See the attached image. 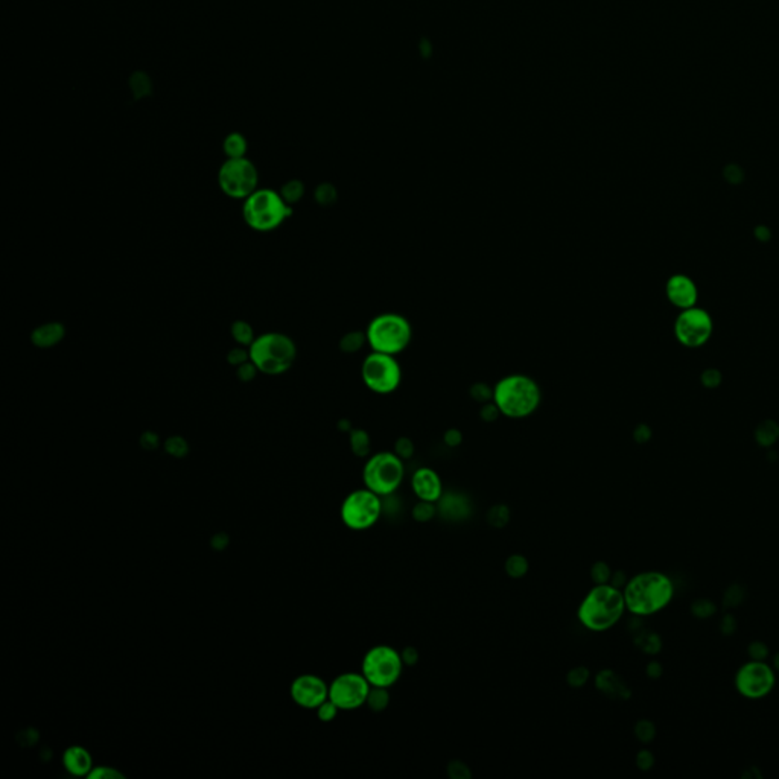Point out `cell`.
<instances>
[{"mask_svg": "<svg viewBox=\"0 0 779 779\" xmlns=\"http://www.w3.org/2000/svg\"><path fill=\"white\" fill-rule=\"evenodd\" d=\"M232 335L236 340V342L239 344H244V346H250L252 342L254 341V335H253V329L248 323L245 321H236L233 323L232 326Z\"/></svg>", "mask_w": 779, "mask_h": 779, "instance_id": "34", "label": "cell"}, {"mask_svg": "<svg viewBox=\"0 0 779 779\" xmlns=\"http://www.w3.org/2000/svg\"><path fill=\"white\" fill-rule=\"evenodd\" d=\"M63 766L73 776H87L93 769V758L87 749L73 744L63 753Z\"/></svg>", "mask_w": 779, "mask_h": 779, "instance_id": "18", "label": "cell"}, {"mask_svg": "<svg viewBox=\"0 0 779 779\" xmlns=\"http://www.w3.org/2000/svg\"><path fill=\"white\" fill-rule=\"evenodd\" d=\"M411 489L416 495L417 500L430 501L437 504L444 493L443 479L439 475L437 470L432 467H418L416 472L411 475L409 479Z\"/></svg>", "mask_w": 779, "mask_h": 779, "instance_id": "16", "label": "cell"}, {"mask_svg": "<svg viewBox=\"0 0 779 779\" xmlns=\"http://www.w3.org/2000/svg\"><path fill=\"white\" fill-rule=\"evenodd\" d=\"M400 656L405 667H414L417 665L418 661H421V655H418V650L416 647H405L400 652Z\"/></svg>", "mask_w": 779, "mask_h": 779, "instance_id": "44", "label": "cell"}, {"mask_svg": "<svg viewBox=\"0 0 779 779\" xmlns=\"http://www.w3.org/2000/svg\"><path fill=\"white\" fill-rule=\"evenodd\" d=\"M361 378L365 387L376 395H390L402 382V367L396 356L372 350L363 361Z\"/></svg>", "mask_w": 779, "mask_h": 779, "instance_id": "10", "label": "cell"}, {"mask_svg": "<svg viewBox=\"0 0 779 779\" xmlns=\"http://www.w3.org/2000/svg\"><path fill=\"white\" fill-rule=\"evenodd\" d=\"M370 690L372 685L363 673L347 671L338 674L329 683V699L340 708V711H356L365 706Z\"/></svg>", "mask_w": 779, "mask_h": 779, "instance_id": "13", "label": "cell"}, {"mask_svg": "<svg viewBox=\"0 0 779 779\" xmlns=\"http://www.w3.org/2000/svg\"><path fill=\"white\" fill-rule=\"evenodd\" d=\"M778 437H779V428L772 422H766L764 425H761L755 432L757 442L761 444V446H767V448L772 446V444L778 440Z\"/></svg>", "mask_w": 779, "mask_h": 779, "instance_id": "30", "label": "cell"}, {"mask_svg": "<svg viewBox=\"0 0 779 779\" xmlns=\"http://www.w3.org/2000/svg\"><path fill=\"white\" fill-rule=\"evenodd\" d=\"M612 574L613 571L611 568V565L604 560H598L590 567V580H592L594 585L611 583Z\"/></svg>", "mask_w": 779, "mask_h": 779, "instance_id": "29", "label": "cell"}, {"mask_svg": "<svg viewBox=\"0 0 779 779\" xmlns=\"http://www.w3.org/2000/svg\"><path fill=\"white\" fill-rule=\"evenodd\" d=\"M316 717H319V720L323 723H330L337 718L338 713H340V708L333 704L330 699L324 700L323 704L315 709Z\"/></svg>", "mask_w": 779, "mask_h": 779, "instance_id": "37", "label": "cell"}, {"mask_svg": "<svg viewBox=\"0 0 779 779\" xmlns=\"http://www.w3.org/2000/svg\"><path fill=\"white\" fill-rule=\"evenodd\" d=\"M363 344H367L365 332H364V333L350 332V333H346L344 338L341 340V349L344 350V352H347V354L356 352V350L361 349Z\"/></svg>", "mask_w": 779, "mask_h": 779, "instance_id": "36", "label": "cell"}, {"mask_svg": "<svg viewBox=\"0 0 779 779\" xmlns=\"http://www.w3.org/2000/svg\"><path fill=\"white\" fill-rule=\"evenodd\" d=\"M439 513L449 520H461L466 519L470 515V501L461 493H452L444 492L440 501L437 502Z\"/></svg>", "mask_w": 779, "mask_h": 779, "instance_id": "19", "label": "cell"}, {"mask_svg": "<svg viewBox=\"0 0 779 779\" xmlns=\"http://www.w3.org/2000/svg\"><path fill=\"white\" fill-rule=\"evenodd\" d=\"M492 402L501 416L525 418L533 416L541 407L542 388L532 376L511 373L495 384Z\"/></svg>", "mask_w": 779, "mask_h": 779, "instance_id": "3", "label": "cell"}, {"mask_svg": "<svg viewBox=\"0 0 779 779\" xmlns=\"http://www.w3.org/2000/svg\"><path fill=\"white\" fill-rule=\"evenodd\" d=\"M633 734H635V737L638 741H641L643 744H648L652 743L656 737V726L652 720H647V718H643V720H638L635 727H633Z\"/></svg>", "mask_w": 779, "mask_h": 779, "instance_id": "32", "label": "cell"}, {"mask_svg": "<svg viewBox=\"0 0 779 779\" xmlns=\"http://www.w3.org/2000/svg\"><path fill=\"white\" fill-rule=\"evenodd\" d=\"M646 673L650 679H659L664 673V667L657 661H650L646 667Z\"/></svg>", "mask_w": 779, "mask_h": 779, "instance_id": "47", "label": "cell"}, {"mask_svg": "<svg viewBox=\"0 0 779 779\" xmlns=\"http://www.w3.org/2000/svg\"><path fill=\"white\" fill-rule=\"evenodd\" d=\"M64 337V326L61 323H46L32 332V342L37 347L48 349L58 344Z\"/></svg>", "mask_w": 779, "mask_h": 779, "instance_id": "21", "label": "cell"}, {"mask_svg": "<svg viewBox=\"0 0 779 779\" xmlns=\"http://www.w3.org/2000/svg\"><path fill=\"white\" fill-rule=\"evenodd\" d=\"M405 478V463L395 451L374 452L367 457L363 467L364 487L379 495L381 498H390L395 495Z\"/></svg>", "mask_w": 779, "mask_h": 779, "instance_id": "7", "label": "cell"}, {"mask_svg": "<svg viewBox=\"0 0 779 779\" xmlns=\"http://www.w3.org/2000/svg\"><path fill=\"white\" fill-rule=\"evenodd\" d=\"M446 772L451 779H472V772H470L469 766L460 759L449 761Z\"/></svg>", "mask_w": 779, "mask_h": 779, "instance_id": "38", "label": "cell"}, {"mask_svg": "<svg viewBox=\"0 0 779 779\" xmlns=\"http://www.w3.org/2000/svg\"><path fill=\"white\" fill-rule=\"evenodd\" d=\"M350 448L358 457L372 456V439L364 430H354L350 432Z\"/></svg>", "mask_w": 779, "mask_h": 779, "instance_id": "24", "label": "cell"}, {"mask_svg": "<svg viewBox=\"0 0 779 779\" xmlns=\"http://www.w3.org/2000/svg\"><path fill=\"white\" fill-rule=\"evenodd\" d=\"M390 688H381V687H372L369 697H367L365 706H369L370 711L379 714L384 713L385 709L390 706Z\"/></svg>", "mask_w": 779, "mask_h": 779, "instance_id": "22", "label": "cell"}, {"mask_svg": "<svg viewBox=\"0 0 779 779\" xmlns=\"http://www.w3.org/2000/svg\"><path fill=\"white\" fill-rule=\"evenodd\" d=\"M676 337L687 347H699L708 341L713 332V321L704 310L688 307L676 320Z\"/></svg>", "mask_w": 779, "mask_h": 779, "instance_id": "14", "label": "cell"}, {"mask_svg": "<svg viewBox=\"0 0 779 779\" xmlns=\"http://www.w3.org/2000/svg\"><path fill=\"white\" fill-rule=\"evenodd\" d=\"M737 620H735V616L731 613H726L722 621H720V630L723 635H734L735 630H737Z\"/></svg>", "mask_w": 779, "mask_h": 779, "instance_id": "45", "label": "cell"}, {"mask_svg": "<svg viewBox=\"0 0 779 779\" xmlns=\"http://www.w3.org/2000/svg\"><path fill=\"white\" fill-rule=\"evenodd\" d=\"M443 440L449 448H457V446H460L461 442H463V435H461V432L458 430H453V428H452V430H448L446 432H444Z\"/></svg>", "mask_w": 779, "mask_h": 779, "instance_id": "46", "label": "cell"}, {"mask_svg": "<svg viewBox=\"0 0 779 779\" xmlns=\"http://www.w3.org/2000/svg\"><path fill=\"white\" fill-rule=\"evenodd\" d=\"M335 189L330 184H321L319 189L315 191V198L320 204H330L335 201Z\"/></svg>", "mask_w": 779, "mask_h": 779, "instance_id": "43", "label": "cell"}, {"mask_svg": "<svg viewBox=\"0 0 779 779\" xmlns=\"http://www.w3.org/2000/svg\"><path fill=\"white\" fill-rule=\"evenodd\" d=\"M504 569H506V574L510 578L519 580L527 576V572L530 569V562L524 554H511L507 558L506 563H504Z\"/></svg>", "mask_w": 779, "mask_h": 779, "instance_id": "23", "label": "cell"}, {"mask_svg": "<svg viewBox=\"0 0 779 779\" xmlns=\"http://www.w3.org/2000/svg\"><path fill=\"white\" fill-rule=\"evenodd\" d=\"M437 515H439L437 504L430 501L418 500L414 504V507L411 509V518H413L416 522H418V524H426V522L432 520Z\"/></svg>", "mask_w": 779, "mask_h": 779, "instance_id": "25", "label": "cell"}, {"mask_svg": "<svg viewBox=\"0 0 779 779\" xmlns=\"http://www.w3.org/2000/svg\"><path fill=\"white\" fill-rule=\"evenodd\" d=\"M219 189L230 198L245 200L258 191L259 173L252 160L247 157L227 159L218 173Z\"/></svg>", "mask_w": 779, "mask_h": 779, "instance_id": "11", "label": "cell"}, {"mask_svg": "<svg viewBox=\"0 0 779 779\" xmlns=\"http://www.w3.org/2000/svg\"><path fill=\"white\" fill-rule=\"evenodd\" d=\"M293 215L289 205L280 192L272 189H258L247 196L242 204V218L245 224L256 232H272Z\"/></svg>", "mask_w": 779, "mask_h": 779, "instance_id": "6", "label": "cell"}, {"mask_svg": "<svg viewBox=\"0 0 779 779\" xmlns=\"http://www.w3.org/2000/svg\"><path fill=\"white\" fill-rule=\"evenodd\" d=\"M393 451H395V452L398 453V456L405 461V460H409L411 457L414 456L416 448H414V443H413V440H411V439H408V437H399V439L395 442V449H393Z\"/></svg>", "mask_w": 779, "mask_h": 779, "instance_id": "41", "label": "cell"}, {"mask_svg": "<svg viewBox=\"0 0 779 779\" xmlns=\"http://www.w3.org/2000/svg\"><path fill=\"white\" fill-rule=\"evenodd\" d=\"M224 152L227 159H241L247 152V139L239 133H232L224 140Z\"/></svg>", "mask_w": 779, "mask_h": 779, "instance_id": "26", "label": "cell"}, {"mask_svg": "<svg viewBox=\"0 0 779 779\" xmlns=\"http://www.w3.org/2000/svg\"><path fill=\"white\" fill-rule=\"evenodd\" d=\"M589 679H590V670L583 665L574 667V669L569 670V673L567 674V682L572 688L585 687V685L589 682Z\"/></svg>", "mask_w": 779, "mask_h": 779, "instance_id": "35", "label": "cell"}, {"mask_svg": "<svg viewBox=\"0 0 779 779\" xmlns=\"http://www.w3.org/2000/svg\"><path fill=\"white\" fill-rule=\"evenodd\" d=\"M772 667H773L776 673H779V652L772 659Z\"/></svg>", "mask_w": 779, "mask_h": 779, "instance_id": "49", "label": "cell"}, {"mask_svg": "<svg viewBox=\"0 0 779 779\" xmlns=\"http://www.w3.org/2000/svg\"><path fill=\"white\" fill-rule=\"evenodd\" d=\"M384 513V498L367 487L350 492L341 504L340 516L352 532H367L373 528Z\"/></svg>", "mask_w": 779, "mask_h": 779, "instance_id": "8", "label": "cell"}, {"mask_svg": "<svg viewBox=\"0 0 779 779\" xmlns=\"http://www.w3.org/2000/svg\"><path fill=\"white\" fill-rule=\"evenodd\" d=\"M776 671L767 661L749 659L735 673L734 685L738 694L748 700L766 699L776 685Z\"/></svg>", "mask_w": 779, "mask_h": 779, "instance_id": "12", "label": "cell"}, {"mask_svg": "<svg viewBox=\"0 0 779 779\" xmlns=\"http://www.w3.org/2000/svg\"><path fill=\"white\" fill-rule=\"evenodd\" d=\"M248 358L258 372L279 376L288 372L297 358L296 342L280 332H267L248 346Z\"/></svg>", "mask_w": 779, "mask_h": 779, "instance_id": "4", "label": "cell"}, {"mask_svg": "<svg viewBox=\"0 0 779 779\" xmlns=\"http://www.w3.org/2000/svg\"><path fill=\"white\" fill-rule=\"evenodd\" d=\"M667 297L680 310H688L696 305L697 288L692 280L685 276H673L667 284Z\"/></svg>", "mask_w": 779, "mask_h": 779, "instance_id": "17", "label": "cell"}, {"mask_svg": "<svg viewBox=\"0 0 779 779\" xmlns=\"http://www.w3.org/2000/svg\"><path fill=\"white\" fill-rule=\"evenodd\" d=\"M595 687L604 696H609L612 699L630 697V690L627 688V685L612 670H603L598 673L595 678Z\"/></svg>", "mask_w": 779, "mask_h": 779, "instance_id": "20", "label": "cell"}, {"mask_svg": "<svg viewBox=\"0 0 779 779\" xmlns=\"http://www.w3.org/2000/svg\"><path fill=\"white\" fill-rule=\"evenodd\" d=\"M303 194H305V186L298 182V180H291V182L285 183L284 187L280 189L282 198H284L289 205L300 201Z\"/></svg>", "mask_w": 779, "mask_h": 779, "instance_id": "31", "label": "cell"}, {"mask_svg": "<svg viewBox=\"0 0 779 779\" xmlns=\"http://www.w3.org/2000/svg\"><path fill=\"white\" fill-rule=\"evenodd\" d=\"M636 644L641 650H643L644 653H647L650 656L657 655L662 648L661 638H659V635H656V633H653V632H644L643 635H639L638 639H636Z\"/></svg>", "mask_w": 779, "mask_h": 779, "instance_id": "28", "label": "cell"}, {"mask_svg": "<svg viewBox=\"0 0 779 779\" xmlns=\"http://www.w3.org/2000/svg\"><path fill=\"white\" fill-rule=\"evenodd\" d=\"M289 694L296 705L315 711L329 699V685L316 674H300L291 683Z\"/></svg>", "mask_w": 779, "mask_h": 779, "instance_id": "15", "label": "cell"}, {"mask_svg": "<svg viewBox=\"0 0 779 779\" xmlns=\"http://www.w3.org/2000/svg\"><path fill=\"white\" fill-rule=\"evenodd\" d=\"M626 612L623 589L611 583L594 585L580 602L577 618L589 632L602 633L615 627Z\"/></svg>", "mask_w": 779, "mask_h": 779, "instance_id": "2", "label": "cell"}, {"mask_svg": "<svg viewBox=\"0 0 779 779\" xmlns=\"http://www.w3.org/2000/svg\"><path fill=\"white\" fill-rule=\"evenodd\" d=\"M365 338L373 352L398 356L411 344L413 326L402 314L382 312L370 320L365 329Z\"/></svg>", "mask_w": 779, "mask_h": 779, "instance_id": "5", "label": "cell"}, {"mask_svg": "<svg viewBox=\"0 0 779 779\" xmlns=\"http://www.w3.org/2000/svg\"><path fill=\"white\" fill-rule=\"evenodd\" d=\"M627 580H629V577L626 576V572H624V571H613L612 578H611V585L623 589L624 586H626Z\"/></svg>", "mask_w": 779, "mask_h": 779, "instance_id": "48", "label": "cell"}, {"mask_svg": "<svg viewBox=\"0 0 779 779\" xmlns=\"http://www.w3.org/2000/svg\"><path fill=\"white\" fill-rule=\"evenodd\" d=\"M655 761H656V759H655V755H653V752H652V750H648V749H641V750L636 753L635 763H636V767H638L639 770H643V772H648V770H652V767L655 766Z\"/></svg>", "mask_w": 779, "mask_h": 779, "instance_id": "42", "label": "cell"}, {"mask_svg": "<svg viewBox=\"0 0 779 779\" xmlns=\"http://www.w3.org/2000/svg\"><path fill=\"white\" fill-rule=\"evenodd\" d=\"M487 522L493 528H504L510 522V509L506 504H495L487 511Z\"/></svg>", "mask_w": 779, "mask_h": 779, "instance_id": "27", "label": "cell"}, {"mask_svg": "<svg viewBox=\"0 0 779 779\" xmlns=\"http://www.w3.org/2000/svg\"><path fill=\"white\" fill-rule=\"evenodd\" d=\"M691 612L692 615L696 616L699 620H706V618H711V616L715 615L717 612V606L714 602L709 600V598H699L691 606Z\"/></svg>", "mask_w": 779, "mask_h": 779, "instance_id": "33", "label": "cell"}, {"mask_svg": "<svg viewBox=\"0 0 779 779\" xmlns=\"http://www.w3.org/2000/svg\"><path fill=\"white\" fill-rule=\"evenodd\" d=\"M769 653V647L763 641H752L748 646V656L753 661H767Z\"/></svg>", "mask_w": 779, "mask_h": 779, "instance_id": "40", "label": "cell"}, {"mask_svg": "<svg viewBox=\"0 0 779 779\" xmlns=\"http://www.w3.org/2000/svg\"><path fill=\"white\" fill-rule=\"evenodd\" d=\"M90 779H122L124 773L119 772L115 767L108 766H93L92 772L87 775Z\"/></svg>", "mask_w": 779, "mask_h": 779, "instance_id": "39", "label": "cell"}, {"mask_svg": "<svg viewBox=\"0 0 779 779\" xmlns=\"http://www.w3.org/2000/svg\"><path fill=\"white\" fill-rule=\"evenodd\" d=\"M627 612L647 618L670 606L676 594L673 578L662 571H643L629 577L623 588Z\"/></svg>", "mask_w": 779, "mask_h": 779, "instance_id": "1", "label": "cell"}, {"mask_svg": "<svg viewBox=\"0 0 779 779\" xmlns=\"http://www.w3.org/2000/svg\"><path fill=\"white\" fill-rule=\"evenodd\" d=\"M405 664L398 648L388 644H378L365 652L361 673L372 687L391 688L399 682Z\"/></svg>", "mask_w": 779, "mask_h": 779, "instance_id": "9", "label": "cell"}]
</instances>
